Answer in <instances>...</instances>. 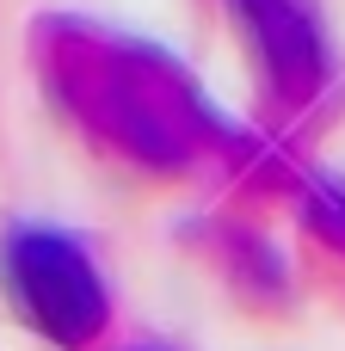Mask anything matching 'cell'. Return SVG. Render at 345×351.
<instances>
[{
  "instance_id": "8992f818",
  "label": "cell",
  "mask_w": 345,
  "mask_h": 351,
  "mask_svg": "<svg viewBox=\"0 0 345 351\" xmlns=\"http://www.w3.org/2000/svg\"><path fill=\"white\" fill-rule=\"evenodd\" d=\"M130 351H160V346H130Z\"/></svg>"
},
{
  "instance_id": "6da1fadb",
  "label": "cell",
  "mask_w": 345,
  "mask_h": 351,
  "mask_svg": "<svg viewBox=\"0 0 345 351\" xmlns=\"http://www.w3.org/2000/svg\"><path fill=\"white\" fill-rule=\"evenodd\" d=\"M31 62L56 111L105 154L142 173H191L204 160H228L235 123L210 105V93L185 74L160 43L105 31L93 19L56 12L31 25Z\"/></svg>"
},
{
  "instance_id": "277c9868",
  "label": "cell",
  "mask_w": 345,
  "mask_h": 351,
  "mask_svg": "<svg viewBox=\"0 0 345 351\" xmlns=\"http://www.w3.org/2000/svg\"><path fill=\"white\" fill-rule=\"evenodd\" d=\"M296 216H302V234L315 247H327L333 259H345V179L321 173L296 191Z\"/></svg>"
},
{
  "instance_id": "7a4b0ae2",
  "label": "cell",
  "mask_w": 345,
  "mask_h": 351,
  "mask_svg": "<svg viewBox=\"0 0 345 351\" xmlns=\"http://www.w3.org/2000/svg\"><path fill=\"white\" fill-rule=\"evenodd\" d=\"M0 284L12 315L62 351H93L111 327V290L93 247L56 222H19L0 241Z\"/></svg>"
},
{
  "instance_id": "3957f363",
  "label": "cell",
  "mask_w": 345,
  "mask_h": 351,
  "mask_svg": "<svg viewBox=\"0 0 345 351\" xmlns=\"http://www.w3.org/2000/svg\"><path fill=\"white\" fill-rule=\"evenodd\" d=\"M253 68H259V93L278 111H309L327 99L333 86V43L321 31V12L309 0H222Z\"/></svg>"
},
{
  "instance_id": "5b68a950",
  "label": "cell",
  "mask_w": 345,
  "mask_h": 351,
  "mask_svg": "<svg viewBox=\"0 0 345 351\" xmlns=\"http://www.w3.org/2000/svg\"><path fill=\"white\" fill-rule=\"evenodd\" d=\"M222 265H228V278H235V290H247V296H284V259L259 241V234H241V228H228L222 234Z\"/></svg>"
}]
</instances>
